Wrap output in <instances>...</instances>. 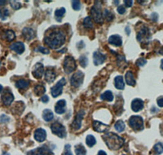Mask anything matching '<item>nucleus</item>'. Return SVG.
Returning <instances> with one entry per match:
<instances>
[{
	"mask_svg": "<svg viewBox=\"0 0 163 155\" xmlns=\"http://www.w3.org/2000/svg\"><path fill=\"white\" fill-rule=\"evenodd\" d=\"M44 42L51 49H58L65 43V35L60 30H53L46 36Z\"/></svg>",
	"mask_w": 163,
	"mask_h": 155,
	"instance_id": "1",
	"label": "nucleus"
},
{
	"mask_svg": "<svg viewBox=\"0 0 163 155\" xmlns=\"http://www.w3.org/2000/svg\"><path fill=\"white\" fill-rule=\"evenodd\" d=\"M9 3H10V5H11V8L15 9V10H18L21 7V4L17 1H10Z\"/></svg>",
	"mask_w": 163,
	"mask_h": 155,
	"instance_id": "39",
	"label": "nucleus"
},
{
	"mask_svg": "<svg viewBox=\"0 0 163 155\" xmlns=\"http://www.w3.org/2000/svg\"><path fill=\"white\" fill-rule=\"evenodd\" d=\"M114 128L118 132H122L125 130V123L122 120H118L114 124Z\"/></svg>",
	"mask_w": 163,
	"mask_h": 155,
	"instance_id": "30",
	"label": "nucleus"
},
{
	"mask_svg": "<svg viewBox=\"0 0 163 155\" xmlns=\"http://www.w3.org/2000/svg\"><path fill=\"white\" fill-rule=\"evenodd\" d=\"M22 34L24 35L26 40H31L35 37V32L30 28H24L23 29Z\"/></svg>",
	"mask_w": 163,
	"mask_h": 155,
	"instance_id": "20",
	"label": "nucleus"
},
{
	"mask_svg": "<svg viewBox=\"0 0 163 155\" xmlns=\"http://www.w3.org/2000/svg\"><path fill=\"white\" fill-rule=\"evenodd\" d=\"M146 63H147V61H146V60L144 59V58H139V60H137L136 61V64L138 66H144V65L146 64Z\"/></svg>",
	"mask_w": 163,
	"mask_h": 155,
	"instance_id": "43",
	"label": "nucleus"
},
{
	"mask_svg": "<svg viewBox=\"0 0 163 155\" xmlns=\"http://www.w3.org/2000/svg\"><path fill=\"white\" fill-rule=\"evenodd\" d=\"M104 16L106 18L108 21H112L113 18H114V16H113L112 12L108 10V9H105L104 11Z\"/></svg>",
	"mask_w": 163,
	"mask_h": 155,
	"instance_id": "36",
	"label": "nucleus"
},
{
	"mask_svg": "<svg viewBox=\"0 0 163 155\" xmlns=\"http://www.w3.org/2000/svg\"><path fill=\"white\" fill-rule=\"evenodd\" d=\"M48 101L49 97L47 96H46V95L42 96V98H41V101H43V103H47V102H48Z\"/></svg>",
	"mask_w": 163,
	"mask_h": 155,
	"instance_id": "47",
	"label": "nucleus"
},
{
	"mask_svg": "<svg viewBox=\"0 0 163 155\" xmlns=\"http://www.w3.org/2000/svg\"><path fill=\"white\" fill-rule=\"evenodd\" d=\"M37 154H38V153H37V149H36V150H31V151H30V152L27 153V155H37Z\"/></svg>",
	"mask_w": 163,
	"mask_h": 155,
	"instance_id": "49",
	"label": "nucleus"
},
{
	"mask_svg": "<svg viewBox=\"0 0 163 155\" xmlns=\"http://www.w3.org/2000/svg\"><path fill=\"white\" fill-rule=\"evenodd\" d=\"M64 13H65V8H61L60 9H57L55 12V16H56V19L58 21H61L62 16H64Z\"/></svg>",
	"mask_w": 163,
	"mask_h": 155,
	"instance_id": "32",
	"label": "nucleus"
},
{
	"mask_svg": "<svg viewBox=\"0 0 163 155\" xmlns=\"http://www.w3.org/2000/svg\"><path fill=\"white\" fill-rule=\"evenodd\" d=\"M6 3H7L6 1H0V6H1V5H5Z\"/></svg>",
	"mask_w": 163,
	"mask_h": 155,
	"instance_id": "51",
	"label": "nucleus"
},
{
	"mask_svg": "<svg viewBox=\"0 0 163 155\" xmlns=\"http://www.w3.org/2000/svg\"><path fill=\"white\" fill-rule=\"evenodd\" d=\"M75 153H76V155H86V150L83 144H79L75 146Z\"/></svg>",
	"mask_w": 163,
	"mask_h": 155,
	"instance_id": "29",
	"label": "nucleus"
},
{
	"mask_svg": "<svg viewBox=\"0 0 163 155\" xmlns=\"http://www.w3.org/2000/svg\"><path fill=\"white\" fill-rule=\"evenodd\" d=\"M158 105L159 106V107H163V96H161V97H159L158 99Z\"/></svg>",
	"mask_w": 163,
	"mask_h": 155,
	"instance_id": "46",
	"label": "nucleus"
},
{
	"mask_svg": "<svg viewBox=\"0 0 163 155\" xmlns=\"http://www.w3.org/2000/svg\"><path fill=\"white\" fill-rule=\"evenodd\" d=\"M0 67H1V61H0Z\"/></svg>",
	"mask_w": 163,
	"mask_h": 155,
	"instance_id": "55",
	"label": "nucleus"
},
{
	"mask_svg": "<svg viewBox=\"0 0 163 155\" xmlns=\"http://www.w3.org/2000/svg\"><path fill=\"white\" fill-rule=\"evenodd\" d=\"M118 12L119 14H121V15H123V14L126 12V8H125V7L124 6H119L118 8Z\"/></svg>",
	"mask_w": 163,
	"mask_h": 155,
	"instance_id": "45",
	"label": "nucleus"
},
{
	"mask_svg": "<svg viewBox=\"0 0 163 155\" xmlns=\"http://www.w3.org/2000/svg\"><path fill=\"white\" fill-rule=\"evenodd\" d=\"M10 49L14 51L17 54H22L24 51V43L21 42H16L10 46Z\"/></svg>",
	"mask_w": 163,
	"mask_h": 155,
	"instance_id": "18",
	"label": "nucleus"
},
{
	"mask_svg": "<svg viewBox=\"0 0 163 155\" xmlns=\"http://www.w3.org/2000/svg\"><path fill=\"white\" fill-rule=\"evenodd\" d=\"M83 26L86 28V29H91L93 27V24H92V21H91V17H86L83 21Z\"/></svg>",
	"mask_w": 163,
	"mask_h": 155,
	"instance_id": "35",
	"label": "nucleus"
},
{
	"mask_svg": "<svg viewBox=\"0 0 163 155\" xmlns=\"http://www.w3.org/2000/svg\"><path fill=\"white\" fill-rule=\"evenodd\" d=\"M125 79H126V83H127L129 86H132V87H133V86L135 85V83H136V81L135 79L133 73L131 72V71H128V72L126 73Z\"/></svg>",
	"mask_w": 163,
	"mask_h": 155,
	"instance_id": "22",
	"label": "nucleus"
},
{
	"mask_svg": "<svg viewBox=\"0 0 163 155\" xmlns=\"http://www.w3.org/2000/svg\"><path fill=\"white\" fill-rule=\"evenodd\" d=\"M43 72H44V66L42 63H37L35 64L34 69H33L32 74L34 76V78L39 79L43 76Z\"/></svg>",
	"mask_w": 163,
	"mask_h": 155,
	"instance_id": "11",
	"label": "nucleus"
},
{
	"mask_svg": "<svg viewBox=\"0 0 163 155\" xmlns=\"http://www.w3.org/2000/svg\"><path fill=\"white\" fill-rule=\"evenodd\" d=\"M154 152L157 155L161 154L163 153V142H158L153 147Z\"/></svg>",
	"mask_w": 163,
	"mask_h": 155,
	"instance_id": "33",
	"label": "nucleus"
},
{
	"mask_svg": "<svg viewBox=\"0 0 163 155\" xmlns=\"http://www.w3.org/2000/svg\"><path fill=\"white\" fill-rule=\"evenodd\" d=\"M92 126H93L94 130L97 132H106L109 129V126L96 120L93 121Z\"/></svg>",
	"mask_w": 163,
	"mask_h": 155,
	"instance_id": "10",
	"label": "nucleus"
},
{
	"mask_svg": "<svg viewBox=\"0 0 163 155\" xmlns=\"http://www.w3.org/2000/svg\"><path fill=\"white\" fill-rule=\"evenodd\" d=\"M124 155H125V154H124Z\"/></svg>",
	"mask_w": 163,
	"mask_h": 155,
	"instance_id": "56",
	"label": "nucleus"
},
{
	"mask_svg": "<svg viewBox=\"0 0 163 155\" xmlns=\"http://www.w3.org/2000/svg\"><path fill=\"white\" fill-rule=\"evenodd\" d=\"M114 85L116 88L118 90H123L125 87V83L123 80V77L121 75H118L114 78Z\"/></svg>",
	"mask_w": 163,
	"mask_h": 155,
	"instance_id": "19",
	"label": "nucleus"
},
{
	"mask_svg": "<svg viewBox=\"0 0 163 155\" xmlns=\"http://www.w3.org/2000/svg\"><path fill=\"white\" fill-rule=\"evenodd\" d=\"M51 129L52 133L56 135L60 138H64L66 137V130H65L64 127L62 125L61 123H58V122L52 123L51 126Z\"/></svg>",
	"mask_w": 163,
	"mask_h": 155,
	"instance_id": "6",
	"label": "nucleus"
},
{
	"mask_svg": "<svg viewBox=\"0 0 163 155\" xmlns=\"http://www.w3.org/2000/svg\"><path fill=\"white\" fill-rule=\"evenodd\" d=\"M14 101V96L13 94L11 93V91L10 90H5L3 91V95L1 96V101L3 102V104L6 106L11 105V104Z\"/></svg>",
	"mask_w": 163,
	"mask_h": 155,
	"instance_id": "9",
	"label": "nucleus"
},
{
	"mask_svg": "<svg viewBox=\"0 0 163 155\" xmlns=\"http://www.w3.org/2000/svg\"><path fill=\"white\" fill-rule=\"evenodd\" d=\"M97 155H107V153L104 152V151H103V150H100V151H99V152H98Z\"/></svg>",
	"mask_w": 163,
	"mask_h": 155,
	"instance_id": "50",
	"label": "nucleus"
},
{
	"mask_svg": "<svg viewBox=\"0 0 163 155\" xmlns=\"http://www.w3.org/2000/svg\"><path fill=\"white\" fill-rule=\"evenodd\" d=\"M124 3L126 4V7L131 8V6H132V4H133V1H131V0H129V1H127V0H125V1H124Z\"/></svg>",
	"mask_w": 163,
	"mask_h": 155,
	"instance_id": "48",
	"label": "nucleus"
},
{
	"mask_svg": "<svg viewBox=\"0 0 163 155\" xmlns=\"http://www.w3.org/2000/svg\"><path fill=\"white\" fill-rule=\"evenodd\" d=\"M72 7L75 11H79L81 8V3L79 1H72Z\"/></svg>",
	"mask_w": 163,
	"mask_h": 155,
	"instance_id": "40",
	"label": "nucleus"
},
{
	"mask_svg": "<svg viewBox=\"0 0 163 155\" xmlns=\"http://www.w3.org/2000/svg\"><path fill=\"white\" fill-rule=\"evenodd\" d=\"M45 92H46V89H45V87H44V86L41 85V84L35 86L34 93L36 96H43Z\"/></svg>",
	"mask_w": 163,
	"mask_h": 155,
	"instance_id": "26",
	"label": "nucleus"
},
{
	"mask_svg": "<svg viewBox=\"0 0 163 155\" xmlns=\"http://www.w3.org/2000/svg\"><path fill=\"white\" fill-rule=\"evenodd\" d=\"M36 51H39V52L43 54H48L49 52H50V51H49L47 48H43V47H38V48L36 49Z\"/></svg>",
	"mask_w": 163,
	"mask_h": 155,
	"instance_id": "41",
	"label": "nucleus"
},
{
	"mask_svg": "<svg viewBox=\"0 0 163 155\" xmlns=\"http://www.w3.org/2000/svg\"><path fill=\"white\" fill-rule=\"evenodd\" d=\"M83 78H84V74L83 72L78 71L76 72L73 75L71 78H70V83L73 87H80L83 83Z\"/></svg>",
	"mask_w": 163,
	"mask_h": 155,
	"instance_id": "7",
	"label": "nucleus"
},
{
	"mask_svg": "<svg viewBox=\"0 0 163 155\" xmlns=\"http://www.w3.org/2000/svg\"><path fill=\"white\" fill-rule=\"evenodd\" d=\"M64 155H73L71 150H70V144H66L64 146Z\"/></svg>",
	"mask_w": 163,
	"mask_h": 155,
	"instance_id": "42",
	"label": "nucleus"
},
{
	"mask_svg": "<svg viewBox=\"0 0 163 155\" xmlns=\"http://www.w3.org/2000/svg\"><path fill=\"white\" fill-rule=\"evenodd\" d=\"M56 74L51 69H47L45 72V80L47 83H52L56 79Z\"/></svg>",
	"mask_w": 163,
	"mask_h": 155,
	"instance_id": "21",
	"label": "nucleus"
},
{
	"mask_svg": "<svg viewBox=\"0 0 163 155\" xmlns=\"http://www.w3.org/2000/svg\"><path fill=\"white\" fill-rule=\"evenodd\" d=\"M37 151L39 155H54L53 153L51 152V150L47 145H43L41 147L37 148Z\"/></svg>",
	"mask_w": 163,
	"mask_h": 155,
	"instance_id": "23",
	"label": "nucleus"
},
{
	"mask_svg": "<svg viewBox=\"0 0 163 155\" xmlns=\"http://www.w3.org/2000/svg\"><path fill=\"white\" fill-rule=\"evenodd\" d=\"M109 43L111 45H113L115 47H121L122 44V39L120 35H111L109 38V40H108Z\"/></svg>",
	"mask_w": 163,
	"mask_h": 155,
	"instance_id": "17",
	"label": "nucleus"
},
{
	"mask_svg": "<svg viewBox=\"0 0 163 155\" xmlns=\"http://www.w3.org/2000/svg\"><path fill=\"white\" fill-rule=\"evenodd\" d=\"M66 110V102L64 100H60L56 102L55 105V111L58 114H64Z\"/></svg>",
	"mask_w": 163,
	"mask_h": 155,
	"instance_id": "15",
	"label": "nucleus"
},
{
	"mask_svg": "<svg viewBox=\"0 0 163 155\" xmlns=\"http://www.w3.org/2000/svg\"><path fill=\"white\" fill-rule=\"evenodd\" d=\"M96 4L91 8V16L93 17L94 21L98 23V24H102L103 23V15H102V11H101V6L99 3V1L96 2Z\"/></svg>",
	"mask_w": 163,
	"mask_h": 155,
	"instance_id": "5",
	"label": "nucleus"
},
{
	"mask_svg": "<svg viewBox=\"0 0 163 155\" xmlns=\"http://www.w3.org/2000/svg\"><path fill=\"white\" fill-rule=\"evenodd\" d=\"M86 143L89 147H93L94 145L96 144V140L92 135H88L86 138Z\"/></svg>",
	"mask_w": 163,
	"mask_h": 155,
	"instance_id": "31",
	"label": "nucleus"
},
{
	"mask_svg": "<svg viewBox=\"0 0 163 155\" xmlns=\"http://www.w3.org/2000/svg\"><path fill=\"white\" fill-rule=\"evenodd\" d=\"M100 98L103 101H113V95L111 91H104V93L100 96Z\"/></svg>",
	"mask_w": 163,
	"mask_h": 155,
	"instance_id": "27",
	"label": "nucleus"
},
{
	"mask_svg": "<svg viewBox=\"0 0 163 155\" xmlns=\"http://www.w3.org/2000/svg\"><path fill=\"white\" fill-rule=\"evenodd\" d=\"M9 15V11H8V9L7 8H2V9H0V19L2 20V21H5L7 17Z\"/></svg>",
	"mask_w": 163,
	"mask_h": 155,
	"instance_id": "37",
	"label": "nucleus"
},
{
	"mask_svg": "<svg viewBox=\"0 0 163 155\" xmlns=\"http://www.w3.org/2000/svg\"><path fill=\"white\" fill-rule=\"evenodd\" d=\"M43 118L46 122H50V121L52 120L54 118L53 113H52V111H51V110H48V109L43 110Z\"/></svg>",
	"mask_w": 163,
	"mask_h": 155,
	"instance_id": "24",
	"label": "nucleus"
},
{
	"mask_svg": "<svg viewBox=\"0 0 163 155\" xmlns=\"http://www.w3.org/2000/svg\"><path fill=\"white\" fill-rule=\"evenodd\" d=\"M106 59V56L103 53H101L100 51H95L93 54V60L94 64L95 65H99V64H103Z\"/></svg>",
	"mask_w": 163,
	"mask_h": 155,
	"instance_id": "13",
	"label": "nucleus"
},
{
	"mask_svg": "<svg viewBox=\"0 0 163 155\" xmlns=\"http://www.w3.org/2000/svg\"><path fill=\"white\" fill-rule=\"evenodd\" d=\"M79 63H80L81 66L83 67V68L87 66V64H88V59H87V57L85 56H81L80 58H79Z\"/></svg>",
	"mask_w": 163,
	"mask_h": 155,
	"instance_id": "38",
	"label": "nucleus"
},
{
	"mask_svg": "<svg viewBox=\"0 0 163 155\" xmlns=\"http://www.w3.org/2000/svg\"><path fill=\"white\" fill-rule=\"evenodd\" d=\"M84 110H80L79 112L78 113V114L76 116L74 121L72 124V127L74 130H78L79 128H81V126H82V120H83V116H84Z\"/></svg>",
	"mask_w": 163,
	"mask_h": 155,
	"instance_id": "12",
	"label": "nucleus"
},
{
	"mask_svg": "<svg viewBox=\"0 0 163 155\" xmlns=\"http://www.w3.org/2000/svg\"><path fill=\"white\" fill-rule=\"evenodd\" d=\"M3 38H6L8 42H11V41L14 40V38H16V35L12 30H6L3 35Z\"/></svg>",
	"mask_w": 163,
	"mask_h": 155,
	"instance_id": "28",
	"label": "nucleus"
},
{
	"mask_svg": "<svg viewBox=\"0 0 163 155\" xmlns=\"http://www.w3.org/2000/svg\"><path fill=\"white\" fill-rule=\"evenodd\" d=\"M107 146L112 150H118L124 144V139L118 136L117 134L109 132L102 137Z\"/></svg>",
	"mask_w": 163,
	"mask_h": 155,
	"instance_id": "2",
	"label": "nucleus"
},
{
	"mask_svg": "<svg viewBox=\"0 0 163 155\" xmlns=\"http://www.w3.org/2000/svg\"><path fill=\"white\" fill-rule=\"evenodd\" d=\"M129 125L134 131H141L144 129V119L138 115L131 116L129 118Z\"/></svg>",
	"mask_w": 163,
	"mask_h": 155,
	"instance_id": "3",
	"label": "nucleus"
},
{
	"mask_svg": "<svg viewBox=\"0 0 163 155\" xmlns=\"http://www.w3.org/2000/svg\"><path fill=\"white\" fill-rule=\"evenodd\" d=\"M3 86L1 85V84H0V92H2V91H3Z\"/></svg>",
	"mask_w": 163,
	"mask_h": 155,
	"instance_id": "53",
	"label": "nucleus"
},
{
	"mask_svg": "<svg viewBox=\"0 0 163 155\" xmlns=\"http://www.w3.org/2000/svg\"><path fill=\"white\" fill-rule=\"evenodd\" d=\"M9 120H10V118H8L6 114H2L0 117V123H8V122H9Z\"/></svg>",
	"mask_w": 163,
	"mask_h": 155,
	"instance_id": "44",
	"label": "nucleus"
},
{
	"mask_svg": "<svg viewBox=\"0 0 163 155\" xmlns=\"http://www.w3.org/2000/svg\"><path fill=\"white\" fill-rule=\"evenodd\" d=\"M144 106H145V104L141 99L137 98V99L133 100L131 102V109L135 112H139V111L142 110L144 109Z\"/></svg>",
	"mask_w": 163,
	"mask_h": 155,
	"instance_id": "14",
	"label": "nucleus"
},
{
	"mask_svg": "<svg viewBox=\"0 0 163 155\" xmlns=\"http://www.w3.org/2000/svg\"><path fill=\"white\" fill-rule=\"evenodd\" d=\"M65 83H66L65 79H64V78H61V79L51 88V96H53V97H57V96H59L60 95H61L62 91H63V87L65 85Z\"/></svg>",
	"mask_w": 163,
	"mask_h": 155,
	"instance_id": "8",
	"label": "nucleus"
},
{
	"mask_svg": "<svg viewBox=\"0 0 163 155\" xmlns=\"http://www.w3.org/2000/svg\"><path fill=\"white\" fill-rule=\"evenodd\" d=\"M47 138V132L44 129L37 128L34 131V139L37 142H43Z\"/></svg>",
	"mask_w": 163,
	"mask_h": 155,
	"instance_id": "16",
	"label": "nucleus"
},
{
	"mask_svg": "<svg viewBox=\"0 0 163 155\" xmlns=\"http://www.w3.org/2000/svg\"><path fill=\"white\" fill-rule=\"evenodd\" d=\"M63 66H64V72L68 74H70L72 72H73L76 70V68H77L76 61H75L73 56H66L64 60Z\"/></svg>",
	"mask_w": 163,
	"mask_h": 155,
	"instance_id": "4",
	"label": "nucleus"
},
{
	"mask_svg": "<svg viewBox=\"0 0 163 155\" xmlns=\"http://www.w3.org/2000/svg\"><path fill=\"white\" fill-rule=\"evenodd\" d=\"M161 70H163V59L161 61Z\"/></svg>",
	"mask_w": 163,
	"mask_h": 155,
	"instance_id": "52",
	"label": "nucleus"
},
{
	"mask_svg": "<svg viewBox=\"0 0 163 155\" xmlns=\"http://www.w3.org/2000/svg\"><path fill=\"white\" fill-rule=\"evenodd\" d=\"M29 85H30V81L25 80V79H20V80L16 81V87L20 89L27 88Z\"/></svg>",
	"mask_w": 163,
	"mask_h": 155,
	"instance_id": "25",
	"label": "nucleus"
},
{
	"mask_svg": "<svg viewBox=\"0 0 163 155\" xmlns=\"http://www.w3.org/2000/svg\"><path fill=\"white\" fill-rule=\"evenodd\" d=\"M148 29L147 28H144V29H142V30H140V31H139V33H138V35H137V39H138V41H140L144 38L145 37V36H147L148 33Z\"/></svg>",
	"mask_w": 163,
	"mask_h": 155,
	"instance_id": "34",
	"label": "nucleus"
},
{
	"mask_svg": "<svg viewBox=\"0 0 163 155\" xmlns=\"http://www.w3.org/2000/svg\"><path fill=\"white\" fill-rule=\"evenodd\" d=\"M2 155H10V153H3Z\"/></svg>",
	"mask_w": 163,
	"mask_h": 155,
	"instance_id": "54",
	"label": "nucleus"
}]
</instances>
